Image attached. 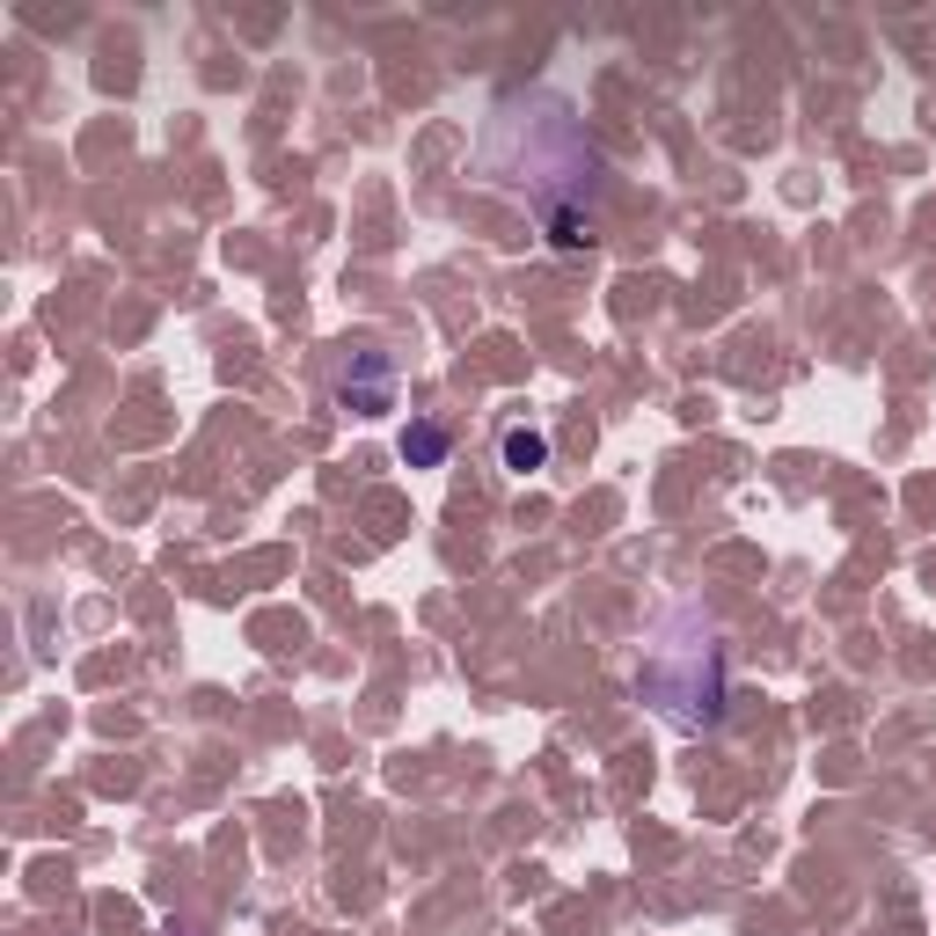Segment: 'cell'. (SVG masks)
Returning <instances> with one entry per match:
<instances>
[{
	"label": "cell",
	"mask_w": 936,
	"mask_h": 936,
	"mask_svg": "<svg viewBox=\"0 0 936 936\" xmlns=\"http://www.w3.org/2000/svg\"><path fill=\"white\" fill-rule=\"evenodd\" d=\"M403 454L417 461V469H432V461L446 454V432H440V424H410V432H403Z\"/></svg>",
	"instance_id": "obj_2"
},
{
	"label": "cell",
	"mask_w": 936,
	"mask_h": 936,
	"mask_svg": "<svg viewBox=\"0 0 936 936\" xmlns=\"http://www.w3.org/2000/svg\"><path fill=\"white\" fill-rule=\"evenodd\" d=\"M548 461V440L542 432H505V469H520V476H534Z\"/></svg>",
	"instance_id": "obj_1"
}]
</instances>
